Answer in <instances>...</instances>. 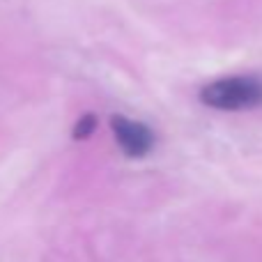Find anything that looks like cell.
<instances>
[{
    "label": "cell",
    "instance_id": "6da1fadb",
    "mask_svg": "<svg viewBox=\"0 0 262 262\" xmlns=\"http://www.w3.org/2000/svg\"><path fill=\"white\" fill-rule=\"evenodd\" d=\"M200 101L219 111H251L262 106V81L255 76H228L203 88Z\"/></svg>",
    "mask_w": 262,
    "mask_h": 262
},
{
    "label": "cell",
    "instance_id": "7a4b0ae2",
    "mask_svg": "<svg viewBox=\"0 0 262 262\" xmlns=\"http://www.w3.org/2000/svg\"><path fill=\"white\" fill-rule=\"evenodd\" d=\"M111 127H113L120 149L124 154H129V157H145L154 147V134L145 124L134 122V120L122 118V115H113L111 118Z\"/></svg>",
    "mask_w": 262,
    "mask_h": 262
},
{
    "label": "cell",
    "instance_id": "3957f363",
    "mask_svg": "<svg viewBox=\"0 0 262 262\" xmlns=\"http://www.w3.org/2000/svg\"><path fill=\"white\" fill-rule=\"evenodd\" d=\"M95 127H97L95 115H83V118L78 120L76 129H74V138H88V136L95 131Z\"/></svg>",
    "mask_w": 262,
    "mask_h": 262
}]
</instances>
